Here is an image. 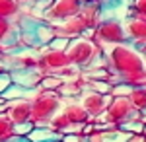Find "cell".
I'll return each mask as SVG.
<instances>
[{
  "mask_svg": "<svg viewBox=\"0 0 146 142\" xmlns=\"http://www.w3.org/2000/svg\"><path fill=\"white\" fill-rule=\"evenodd\" d=\"M56 138H58V134H55V132H51V131H43V129H37V131H33L29 134V140L31 142H45V140L55 142Z\"/></svg>",
  "mask_w": 146,
  "mask_h": 142,
  "instance_id": "6da1fadb",
  "label": "cell"
},
{
  "mask_svg": "<svg viewBox=\"0 0 146 142\" xmlns=\"http://www.w3.org/2000/svg\"><path fill=\"white\" fill-rule=\"evenodd\" d=\"M16 96L31 98L33 92H31V90H25V88H12V90H8V92H2V98H16Z\"/></svg>",
  "mask_w": 146,
  "mask_h": 142,
  "instance_id": "7a4b0ae2",
  "label": "cell"
},
{
  "mask_svg": "<svg viewBox=\"0 0 146 142\" xmlns=\"http://www.w3.org/2000/svg\"><path fill=\"white\" fill-rule=\"evenodd\" d=\"M10 84V78L8 74H0V92H4V88Z\"/></svg>",
  "mask_w": 146,
  "mask_h": 142,
  "instance_id": "3957f363",
  "label": "cell"
},
{
  "mask_svg": "<svg viewBox=\"0 0 146 142\" xmlns=\"http://www.w3.org/2000/svg\"><path fill=\"white\" fill-rule=\"evenodd\" d=\"M25 131H29V125H22V127L18 125L16 127V132H25Z\"/></svg>",
  "mask_w": 146,
  "mask_h": 142,
  "instance_id": "277c9868",
  "label": "cell"
},
{
  "mask_svg": "<svg viewBox=\"0 0 146 142\" xmlns=\"http://www.w3.org/2000/svg\"><path fill=\"white\" fill-rule=\"evenodd\" d=\"M131 88H115V94H129Z\"/></svg>",
  "mask_w": 146,
  "mask_h": 142,
  "instance_id": "5b68a950",
  "label": "cell"
},
{
  "mask_svg": "<svg viewBox=\"0 0 146 142\" xmlns=\"http://www.w3.org/2000/svg\"><path fill=\"white\" fill-rule=\"evenodd\" d=\"M123 129H131V131H138L140 125H123Z\"/></svg>",
  "mask_w": 146,
  "mask_h": 142,
  "instance_id": "8992f818",
  "label": "cell"
},
{
  "mask_svg": "<svg viewBox=\"0 0 146 142\" xmlns=\"http://www.w3.org/2000/svg\"><path fill=\"white\" fill-rule=\"evenodd\" d=\"M64 142H78V138H76V136H66Z\"/></svg>",
  "mask_w": 146,
  "mask_h": 142,
  "instance_id": "52a82bcc",
  "label": "cell"
},
{
  "mask_svg": "<svg viewBox=\"0 0 146 142\" xmlns=\"http://www.w3.org/2000/svg\"><path fill=\"white\" fill-rule=\"evenodd\" d=\"M10 142H27V140H23V138H20V140H10Z\"/></svg>",
  "mask_w": 146,
  "mask_h": 142,
  "instance_id": "ba28073f",
  "label": "cell"
},
{
  "mask_svg": "<svg viewBox=\"0 0 146 142\" xmlns=\"http://www.w3.org/2000/svg\"><path fill=\"white\" fill-rule=\"evenodd\" d=\"M144 113H146V109H144Z\"/></svg>",
  "mask_w": 146,
  "mask_h": 142,
  "instance_id": "9c48e42d",
  "label": "cell"
}]
</instances>
